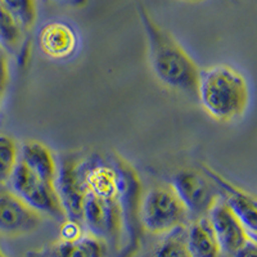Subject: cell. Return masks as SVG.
I'll return each instance as SVG.
<instances>
[{
    "label": "cell",
    "instance_id": "cell-11",
    "mask_svg": "<svg viewBox=\"0 0 257 257\" xmlns=\"http://www.w3.org/2000/svg\"><path fill=\"white\" fill-rule=\"evenodd\" d=\"M76 32L64 22H49L39 32V45L45 56L53 59L71 57L77 49Z\"/></svg>",
    "mask_w": 257,
    "mask_h": 257
},
{
    "label": "cell",
    "instance_id": "cell-3",
    "mask_svg": "<svg viewBox=\"0 0 257 257\" xmlns=\"http://www.w3.org/2000/svg\"><path fill=\"white\" fill-rule=\"evenodd\" d=\"M188 211L173 188L155 187L141 196L138 221L151 234H169L187 222Z\"/></svg>",
    "mask_w": 257,
    "mask_h": 257
},
{
    "label": "cell",
    "instance_id": "cell-2",
    "mask_svg": "<svg viewBox=\"0 0 257 257\" xmlns=\"http://www.w3.org/2000/svg\"><path fill=\"white\" fill-rule=\"evenodd\" d=\"M197 99L213 120L230 122L243 116L248 107V84L234 67L216 64L199 72Z\"/></svg>",
    "mask_w": 257,
    "mask_h": 257
},
{
    "label": "cell",
    "instance_id": "cell-17",
    "mask_svg": "<svg viewBox=\"0 0 257 257\" xmlns=\"http://www.w3.org/2000/svg\"><path fill=\"white\" fill-rule=\"evenodd\" d=\"M22 31L17 21L0 3V45L3 49L16 50L21 44Z\"/></svg>",
    "mask_w": 257,
    "mask_h": 257
},
{
    "label": "cell",
    "instance_id": "cell-8",
    "mask_svg": "<svg viewBox=\"0 0 257 257\" xmlns=\"http://www.w3.org/2000/svg\"><path fill=\"white\" fill-rule=\"evenodd\" d=\"M43 222L40 213L32 210L9 189H0V234L22 237L38 230Z\"/></svg>",
    "mask_w": 257,
    "mask_h": 257
},
{
    "label": "cell",
    "instance_id": "cell-5",
    "mask_svg": "<svg viewBox=\"0 0 257 257\" xmlns=\"http://www.w3.org/2000/svg\"><path fill=\"white\" fill-rule=\"evenodd\" d=\"M125 221L122 199L85 193L82 225L89 233L109 244V242H117L120 239Z\"/></svg>",
    "mask_w": 257,
    "mask_h": 257
},
{
    "label": "cell",
    "instance_id": "cell-12",
    "mask_svg": "<svg viewBox=\"0 0 257 257\" xmlns=\"http://www.w3.org/2000/svg\"><path fill=\"white\" fill-rule=\"evenodd\" d=\"M20 162L39 178L54 185L58 162L52 149L44 143L39 141L25 142L20 148Z\"/></svg>",
    "mask_w": 257,
    "mask_h": 257
},
{
    "label": "cell",
    "instance_id": "cell-6",
    "mask_svg": "<svg viewBox=\"0 0 257 257\" xmlns=\"http://www.w3.org/2000/svg\"><path fill=\"white\" fill-rule=\"evenodd\" d=\"M173 188L188 215L194 219L207 216L211 208L220 199L216 185L203 171L194 169L180 170L171 179Z\"/></svg>",
    "mask_w": 257,
    "mask_h": 257
},
{
    "label": "cell",
    "instance_id": "cell-16",
    "mask_svg": "<svg viewBox=\"0 0 257 257\" xmlns=\"http://www.w3.org/2000/svg\"><path fill=\"white\" fill-rule=\"evenodd\" d=\"M24 31L31 30L38 20L36 0H0Z\"/></svg>",
    "mask_w": 257,
    "mask_h": 257
},
{
    "label": "cell",
    "instance_id": "cell-1",
    "mask_svg": "<svg viewBox=\"0 0 257 257\" xmlns=\"http://www.w3.org/2000/svg\"><path fill=\"white\" fill-rule=\"evenodd\" d=\"M146 32L148 59L153 75L161 84L174 91L197 98L199 67L166 29L156 22L142 2L137 4Z\"/></svg>",
    "mask_w": 257,
    "mask_h": 257
},
{
    "label": "cell",
    "instance_id": "cell-15",
    "mask_svg": "<svg viewBox=\"0 0 257 257\" xmlns=\"http://www.w3.org/2000/svg\"><path fill=\"white\" fill-rule=\"evenodd\" d=\"M20 161V148L13 137L0 134V185L8 184Z\"/></svg>",
    "mask_w": 257,
    "mask_h": 257
},
{
    "label": "cell",
    "instance_id": "cell-22",
    "mask_svg": "<svg viewBox=\"0 0 257 257\" xmlns=\"http://www.w3.org/2000/svg\"><path fill=\"white\" fill-rule=\"evenodd\" d=\"M0 257H7V256H6V254H4V253H3V252L0 251Z\"/></svg>",
    "mask_w": 257,
    "mask_h": 257
},
{
    "label": "cell",
    "instance_id": "cell-18",
    "mask_svg": "<svg viewBox=\"0 0 257 257\" xmlns=\"http://www.w3.org/2000/svg\"><path fill=\"white\" fill-rule=\"evenodd\" d=\"M155 257H193L185 243V238L173 235L165 239L156 249Z\"/></svg>",
    "mask_w": 257,
    "mask_h": 257
},
{
    "label": "cell",
    "instance_id": "cell-19",
    "mask_svg": "<svg viewBox=\"0 0 257 257\" xmlns=\"http://www.w3.org/2000/svg\"><path fill=\"white\" fill-rule=\"evenodd\" d=\"M84 225L81 222L73 221V220H63L62 221L61 226V238L59 239L64 240H72L79 238L80 235L84 234V229H82Z\"/></svg>",
    "mask_w": 257,
    "mask_h": 257
},
{
    "label": "cell",
    "instance_id": "cell-21",
    "mask_svg": "<svg viewBox=\"0 0 257 257\" xmlns=\"http://www.w3.org/2000/svg\"><path fill=\"white\" fill-rule=\"evenodd\" d=\"M184 2H189V3H198V2H202V0H184Z\"/></svg>",
    "mask_w": 257,
    "mask_h": 257
},
{
    "label": "cell",
    "instance_id": "cell-20",
    "mask_svg": "<svg viewBox=\"0 0 257 257\" xmlns=\"http://www.w3.org/2000/svg\"><path fill=\"white\" fill-rule=\"evenodd\" d=\"M233 257H257V244L256 239H248L245 240L239 248L231 253Z\"/></svg>",
    "mask_w": 257,
    "mask_h": 257
},
{
    "label": "cell",
    "instance_id": "cell-14",
    "mask_svg": "<svg viewBox=\"0 0 257 257\" xmlns=\"http://www.w3.org/2000/svg\"><path fill=\"white\" fill-rule=\"evenodd\" d=\"M184 238L193 257H220L221 249L207 216L194 219Z\"/></svg>",
    "mask_w": 257,
    "mask_h": 257
},
{
    "label": "cell",
    "instance_id": "cell-4",
    "mask_svg": "<svg viewBox=\"0 0 257 257\" xmlns=\"http://www.w3.org/2000/svg\"><path fill=\"white\" fill-rule=\"evenodd\" d=\"M8 185L11 192L41 216L52 217L58 221L66 220L54 185L39 178L20 161L9 179Z\"/></svg>",
    "mask_w": 257,
    "mask_h": 257
},
{
    "label": "cell",
    "instance_id": "cell-13",
    "mask_svg": "<svg viewBox=\"0 0 257 257\" xmlns=\"http://www.w3.org/2000/svg\"><path fill=\"white\" fill-rule=\"evenodd\" d=\"M49 257H107L108 244L86 231L72 240L59 239L50 245Z\"/></svg>",
    "mask_w": 257,
    "mask_h": 257
},
{
    "label": "cell",
    "instance_id": "cell-7",
    "mask_svg": "<svg viewBox=\"0 0 257 257\" xmlns=\"http://www.w3.org/2000/svg\"><path fill=\"white\" fill-rule=\"evenodd\" d=\"M79 161L71 155L62 158L57 166L54 188L66 219L82 224V206L86 190L80 175Z\"/></svg>",
    "mask_w": 257,
    "mask_h": 257
},
{
    "label": "cell",
    "instance_id": "cell-9",
    "mask_svg": "<svg viewBox=\"0 0 257 257\" xmlns=\"http://www.w3.org/2000/svg\"><path fill=\"white\" fill-rule=\"evenodd\" d=\"M202 171L216 185L220 199L228 206L234 215L239 219L243 226L248 233L249 238L256 239L257 231V206L256 198L245 190L235 187L230 181L222 178L215 170L210 169L207 165L202 166Z\"/></svg>",
    "mask_w": 257,
    "mask_h": 257
},
{
    "label": "cell",
    "instance_id": "cell-10",
    "mask_svg": "<svg viewBox=\"0 0 257 257\" xmlns=\"http://www.w3.org/2000/svg\"><path fill=\"white\" fill-rule=\"evenodd\" d=\"M207 217L212 225L221 252L231 254L249 238L239 219L221 199L211 208Z\"/></svg>",
    "mask_w": 257,
    "mask_h": 257
}]
</instances>
